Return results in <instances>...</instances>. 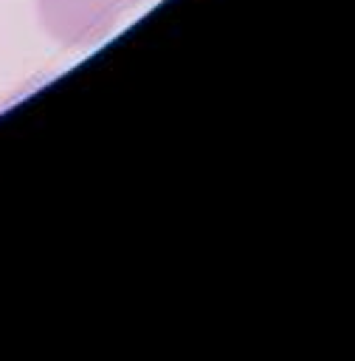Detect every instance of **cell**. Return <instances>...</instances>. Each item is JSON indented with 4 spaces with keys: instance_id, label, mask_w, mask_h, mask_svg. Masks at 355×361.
Returning <instances> with one entry per match:
<instances>
[{
    "instance_id": "cell-1",
    "label": "cell",
    "mask_w": 355,
    "mask_h": 361,
    "mask_svg": "<svg viewBox=\"0 0 355 361\" xmlns=\"http://www.w3.org/2000/svg\"><path fill=\"white\" fill-rule=\"evenodd\" d=\"M144 0H37L45 31L62 45H93Z\"/></svg>"
}]
</instances>
